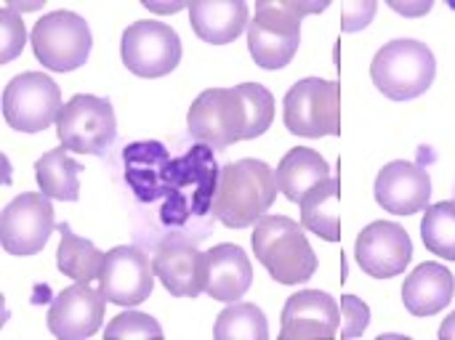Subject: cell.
Segmentation results:
<instances>
[{"label":"cell","mask_w":455,"mask_h":340,"mask_svg":"<svg viewBox=\"0 0 455 340\" xmlns=\"http://www.w3.org/2000/svg\"><path fill=\"white\" fill-rule=\"evenodd\" d=\"M104 320V296L91 285L61 290L48 309V330L59 340H85L99 333Z\"/></svg>","instance_id":"9a60e30c"},{"label":"cell","mask_w":455,"mask_h":340,"mask_svg":"<svg viewBox=\"0 0 455 340\" xmlns=\"http://www.w3.org/2000/svg\"><path fill=\"white\" fill-rule=\"evenodd\" d=\"M357 266L376 280H392L403 274L413 258V242L400 224L376 221L363 229L355 245Z\"/></svg>","instance_id":"4fadbf2b"},{"label":"cell","mask_w":455,"mask_h":340,"mask_svg":"<svg viewBox=\"0 0 455 340\" xmlns=\"http://www.w3.org/2000/svg\"><path fill=\"white\" fill-rule=\"evenodd\" d=\"M144 8L157 11V13H176V11L187 8V3H165V5H160V3H149V0H144Z\"/></svg>","instance_id":"d6a6232c"},{"label":"cell","mask_w":455,"mask_h":340,"mask_svg":"<svg viewBox=\"0 0 455 340\" xmlns=\"http://www.w3.org/2000/svg\"><path fill=\"white\" fill-rule=\"evenodd\" d=\"M285 128L304 138L339 133V85L333 80H299L285 96Z\"/></svg>","instance_id":"9c48e42d"},{"label":"cell","mask_w":455,"mask_h":340,"mask_svg":"<svg viewBox=\"0 0 455 340\" xmlns=\"http://www.w3.org/2000/svg\"><path fill=\"white\" fill-rule=\"evenodd\" d=\"M440 340H455V312L440 325Z\"/></svg>","instance_id":"836d02e7"},{"label":"cell","mask_w":455,"mask_h":340,"mask_svg":"<svg viewBox=\"0 0 455 340\" xmlns=\"http://www.w3.org/2000/svg\"><path fill=\"white\" fill-rule=\"evenodd\" d=\"M123 64L139 77H163L181 61V40L165 21H133L120 40Z\"/></svg>","instance_id":"30bf717a"},{"label":"cell","mask_w":455,"mask_h":340,"mask_svg":"<svg viewBox=\"0 0 455 340\" xmlns=\"http://www.w3.org/2000/svg\"><path fill=\"white\" fill-rule=\"evenodd\" d=\"M53 229L56 221L51 200L37 192H24L11 200L0 216V245L5 253L27 258L45 248Z\"/></svg>","instance_id":"8fae6325"},{"label":"cell","mask_w":455,"mask_h":340,"mask_svg":"<svg viewBox=\"0 0 455 340\" xmlns=\"http://www.w3.org/2000/svg\"><path fill=\"white\" fill-rule=\"evenodd\" d=\"M333 176H331V165L325 162V157L307 146L291 149L275 170L277 189L285 194V200H291L296 205H301L307 197H312Z\"/></svg>","instance_id":"d6986e66"},{"label":"cell","mask_w":455,"mask_h":340,"mask_svg":"<svg viewBox=\"0 0 455 340\" xmlns=\"http://www.w3.org/2000/svg\"><path fill=\"white\" fill-rule=\"evenodd\" d=\"M213 338H269V325H267V317H264V312L259 306H253V304H232L219 314L216 328H213Z\"/></svg>","instance_id":"d4e9b609"},{"label":"cell","mask_w":455,"mask_h":340,"mask_svg":"<svg viewBox=\"0 0 455 340\" xmlns=\"http://www.w3.org/2000/svg\"><path fill=\"white\" fill-rule=\"evenodd\" d=\"M339 304L323 290H301L285 301L283 336L288 340H333L339 333Z\"/></svg>","instance_id":"e0dca14e"},{"label":"cell","mask_w":455,"mask_h":340,"mask_svg":"<svg viewBox=\"0 0 455 340\" xmlns=\"http://www.w3.org/2000/svg\"><path fill=\"white\" fill-rule=\"evenodd\" d=\"M93 37L83 16L72 11L45 13L32 29V51L51 72H72L91 56Z\"/></svg>","instance_id":"52a82bcc"},{"label":"cell","mask_w":455,"mask_h":340,"mask_svg":"<svg viewBox=\"0 0 455 340\" xmlns=\"http://www.w3.org/2000/svg\"><path fill=\"white\" fill-rule=\"evenodd\" d=\"M371 325V306L357 296L341 298V338H357Z\"/></svg>","instance_id":"f546056e"},{"label":"cell","mask_w":455,"mask_h":340,"mask_svg":"<svg viewBox=\"0 0 455 340\" xmlns=\"http://www.w3.org/2000/svg\"><path fill=\"white\" fill-rule=\"evenodd\" d=\"M395 11H400V13H405V16H421V13H427V11H432V0H421V3H397V0H392L389 3Z\"/></svg>","instance_id":"1f68e13d"},{"label":"cell","mask_w":455,"mask_h":340,"mask_svg":"<svg viewBox=\"0 0 455 340\" xmlns=\"http://www.w3.org/2000/svg\"><path fill=\"white\" fill-rule=\"evenodd\" d=\"M128 338H144V340H163V328L155 317L149 314H139V312H125L117 314L107 330L104 340H128Z\"/></svg>","instance_id":"83f0119b"},{"label":"cell","mask_w":455,"mask_h":340,"mask_svg":"<svg viewBox=\"0 0 455 340\" xmlns=\"http://www.w3.org/2000/svg\"><path fill=\"white\" fill-rule=\"evenodd\" d=\"M341 13H344V32H357L363 27H368V21L373 19L376 13V3L373 0H352V3H344L341 5Z\"/></svg>","instance_id":"4dcf8cb0"},{"label":"cell","mask_w":455,"mask_h":340,"mask_svg":"<svg viewBox=\"0 0 455 340\" xmlns=\"http://www.w3.org/2000/svg\"><path fill=\"white\" fill-rule=\"evenodd\" d=\"M259 340H269V338H259ZM280 340H288V338H280Z\"/></svg>","instance_id":"d590c367"},{"label":"cell","mask_w":455,"mask_h":340,"mask_svg":"<svg viewBox=\"0 0 455 340\" xmlns=\"http://www.w3.org/2000/svg\"><path fill=\"white\" fill-rule=\"evenodd\" d=\"M253 282L251 258L240 245H216L205 253V293L221 304H240Z\"/></svg>","instance_id":"ac0fdd59"},{"label":"cell","mask_w":455,"mask_h":340,"mask_svg":"<svg viewBox=\"0 0 455 340\" xmlns=\"http://www.w3.org/2000/svg\"><path fill=\"white\" fill-rule=\"evenodd\" d=\"M235 88H237L240 99L245 101V109H248V138L264 136L275 120V96L259 83H243Z\"/></svg>","instance_id":"4316f807"},{"label":"cell","mask_w":455,"mask_h":340,"mask_svg":"<svg viewBox=\"0 0 455 340\" xmlns=\"http://www.w3.org/2000/svg\"><path fill=\"white\" fill-rule=\"evenodd\" d=\"M275 170L261 160H237L221 168L213 216L229 229L256 226L277 197Z\"/></svg>","instance_id":"6da1fadb"},{"label":"cell","mask_w":455,"mask_h":340,"mask_svg":"<svg viewBox=\"0 0 455 340\" xmlns=\"http://www.w3.org/2000/svg\"><path fill=\"white\" fill-rule=\"evenodd\" d=\"M104 301L115 306H139L152 296L155 288V269L149 264V256L133 245H120L107 253L104 272L99 277Z\"/></svg>","instance_id":"7c38bea8"},{"label":"cell","mask_w":455,"mask_h":340,"mask_svg":"<svg viewBox=\"0 0 455 340\" xmlns=\"http://www.w3.org/2000/svg\"><path fill=\"white\" fill-rule=\"evenodd\" d=\"M152 269L163 288L176 298H197L205 293V253L189 240L171 237L160 242L152 256Z\"/></svg>","instance_id":"5bb4252c"},{"label":"cell","mask_w":455,"mask_h":340,"mask_svg":"<svg viewBox=\"0 0 455 340\" xmlns=\"http://www.w3.org/2000/svg\"><path fill=\"white\" fill-rule=\"evenodd\" d=\"M339 197V178L333 176L328 184H323L312 197H307L301 202V226L312 229L315 234H320L328 242H339V216L333 210H325L328 202H333Z\"/></svg>","instance_id":"484cf974"},{"label":"cell","mask_w":455,"mask_h":340,"mask_svg":"<svg viewBox=\"0 0 455 340\" xmlns=\"http://www.w3.org/2000/svg\"><path fill=\"white\" fill-rule=\"evenodd\" d=\"M248 13L245 0H195L189 5V24L200 40L227 45L251 24Z\"/></svg>","instance_id":"ffe728a7"},{"label":"cell","mask_w":455,"mask_h":340,"mask_svg":"<svg viewBox=\"0 0 455 340\" xmlns=\"http://www.w3.org/2000/svg\"><path fill=\"white\" fill-rule=\"evenodd\" d=\"M59 250H56V266L64 277L75 280L77 285H91L93 280L101 277L107 256L93 248V242L72 234L67 224H59Z\"/></svg>","instance_id":"603a6c76"},{"label":"cell","mask_w":455,"mask_h":340,"mask_svg":"<svg viewBox=\"0 0 455 340\" xmlns=\"http://www.w3.org/2000/svg\"><path fill=\"white\" fill-rule=\"evenodd\" d=\"M24 43H27V29L21 16L8 5L0 8V64H8L13 56H19Z\"/></svg>","instance_id":"f1b7e54d"},{"label":"cell","mask_w":455,"mask_h":340,"mask_svg":"<svg viewBox=\"0 0 455 340\" xmlns=\"http://www.w3.org/2000/svg\"><path fill=\"white\" fill-rule=\"evenodd\" d=\"M435 75V53L427 43L419 40H392L376 53L371 64V77L376 88L392 101L419 99L432 88Z\"/></svg>","instance_id":"3957f363"},{"label":"cell","mask_w":455,"mask_h":340,"mask_svg":"<svg viewBox=\"0 0 455 340\" xmlns=\"http://www.w3.org/2000/svg\"><path fill=\"white\" fill-rule=\"evenodd\" d=\"M455 293L453 272L443 264H421L403 285V304L413 317L440 314Z\"/></svg>","instance_id":"44dd1931"},{"label":"cell","mask_w":455,"mask_h":340,"mask_svg":"<svg viewBox=\"0 0 455 340\" xmlns=\"http://www.w3.org/2000/svg\"><path fill=\"white\" fill-rule=\"evenodd\" d=\"M253 253L259 264L280 285H301L315 277L317 256L299 226L288 216H264L253 229Z\"/></svg>","instance_id":"7a4b0ae2"},{"label":"cell","mask_w":455,"mask_h":340,"mask_svg":"<svg viewBox=\"0 0 455 340\" xmlns=\"http://www.w3.org/2000/svg\"><path fill=\"white\" fill-rule=\"evenodd\" d=\"M213 340H219V338H213Z\"/></svg>","instance_id":"8d00e7d4"},{"label":"cell","mask_w":455,"mask_h":340,"mask_svg":"<svg viewBox=\"0 0 455 340\" xmlns=\"http://www.w3.org/2000/svg\"><path fill=\"white\" fill-rule=\"evenodd\" d=\"M189 136L211 149H227L237 141H248V109L237 88L203 91L187 115Z\"/></svg>","instance_id":"5b68a950"},{"label":"cell","mask_w":455,"mask_h":340,"mask_svg":"<svg viewBox=\"0 0 455 340\" xmlns=\"http://www.w3.org/2000/svg\"><path fill=\"white\" fill-rule=\"evenodd\" d=\"M301 13L293 0H261L248 24V51L264 69H283L301 43Z\"/></svg>","instance_id":"277c9868"},{"label":"cell","mask_w":455,"mask_h":340,"mask_svg":"<svg viewBox=\"0 0 455 340\" xmlns=\"http://www.w3.org/2000/svg\"><path fill=\"white\" fill-rule=\"evenodd\" d=\"M83 165L67 154V149H51L35 162V178L48 200L75 202L80 197Z\"/></svg>","instance_id":"7402d4cb"},{"label":"cell","mask_w":455,"mask_h":340,"mask_svg":"<svg viewBox=\"0 0 455 340\" xmlns=\"http://www.w3.org/2000/svg\"><path fill=\"white\" fill-rule=\"evenodd\" d=\"M432 178L424 165L416 162H389L376 178V202L395 216H413L429 208Z\"/></svg>","instance_id":"2e32d148"},{"label":"cell","mask_w":455,"mask_h":340,"mask_svg":"<svg viewBox=\"0 0 455 340\" xmlns=\"http://www.w3.org/2000/svg\"><path fill=\"white\" fill-rule=\"evenodd\" d=\"M61 149L77 154H104L117 138L115 109L107 99L77 93L72 96L56 120Z\"/></svg>","instance_id":"8992f818"},{"label":"cell","mask_w":455,"mask_h":340,"mask_svg":"<svg viewBox=\"0 0 455 340\" xmlns=\"http://www.w3.org/2000/svg\"><path fill=\"white\" fill-rule=\"evenodd\" d=\"M379 340H413V338H405V336H392V333H384Z\"/></svg>","instance_id":"e575fe53"},{"label":"cell","mask_w":455,"mask_h":340,"mask_svg":"<svg viewBox=\"0 0 455 340\" xmlns=\"http://www.w3.org/2000/svg\"><path fill=\"white\" fill-rule=\"evenodd\" d=\"M61 115V91L43 72H21L3 91V117L19 133H40Z\"/></svg>","instance_id":"ba28073f"},{"label":"cell","mask_w":455,"mask_h":340,"mask_svg":"<svg viewBox=\"0 0 455 340\" xmlns=\"http://www.w3.org/2000/svg\"><path fill=\"white\" fill-rule=\"evenodd\" d=\"M421 240L429 253L455 261V200L427 208L421 221Z\"/></svg>","instance_id":"cb8c5ba5"}]
</instances>
